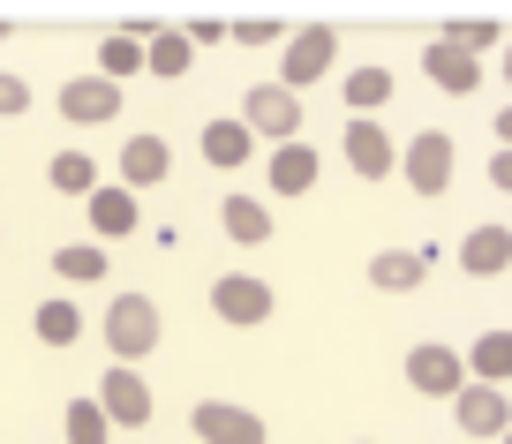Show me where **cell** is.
<instances>
[{
	"instance_id": "obj_1",
	"label": "cell",
	"mask_w": 512,
	"mask_h": 444,
	"mask_svg": "<svg viewBox=\"0 0 512 444\" xmlns=\"http://www.w3.org/2000/svg\"><path fill=\"white\" fill-rule=\"evenodd\" d=\"M159 332H166V317H159V302H144V294H121V302L106 309V347H113V362H128V369L159 347Z\"/></svg>"
},
{
	"instance_id": "obj_2",
	"label": "cell",
	"mask_w": 512,
	"mask_h": 444,
	"mask_svg": "<svg viewBox=\"0 0 512 444\" xmlns=\"http://www.w3.org/2000/svg\"><path fill=\"white\" fill-rule=\"evenodd\" d=\"M407 384H415V392H430V399H460L475 377H467V354H460V347L422 339V347H407Z\"/></svg>"
},
{
	"instance_id": "obj_3",
	"label": "cell",
	"mask_w": 512,
	"mask_h": 444,
	"mask_svg": "<svg viewBox=\"0 0 512 444\" xmlns=\"http://www.w3.org/2000/svg\"><path fill=\"white\" fill-rule=\"evenodd\" d=\"M189 429H196V444H264L272 437V422L249 414V407H234V399H196Z\"/></svg>"
},
{
	"instance_id": "obj_4",
	"label": "cell",
	"mask_w": 512,
	"mask_h": 444,
	"mask_svg": "<svg viewBox=\"0 0 512 444\" xmlns=\"http://www.w3.org/2000/svg\"><path fill=\"white\" fill-rule=\"evenodd\" d=\"M400 174H407L415 196H445L452 189V136L445 128H422V136L400 151Z\"/></svg>"
},
{
	"instance_id": "obj_5",
	"label": "cell",
	"mask_w": 512,
	"mask_h": 444,
	"mask_svg": "<svg viewBox=\"0 0 512 444\" xmlns=\"http://www.w3.org/2000/svg\"><path fill=\"white\" fill-rule=\"evenodd\" d=\"M241 121L256 128V136H272V143H302L294 128H302V98L287 91V83H256L249 98H241Z\"/></svg>"
},
{
	"instance_id": "obj_6",
	"label": "cell",
	"mask_w": 512,
	"mask_h": 444,
	"mask_svg": "<svg viewBox=\"0 0 512 444\" xmlns=\"http://www.w3.org/2000/svg\"><path fill=\"white\" fill-rule=\"evenodd\" d=\"M211 317H219V324H241V332H249V324L272 317V286L249 279V271H226V279H211Z\"/></svg>"
},
{
	"instance_id": "obj_7",
	"label": "cell",
	"mask_w": 512,
	"mask_h": 444,
	"mask_svg": "<svg viewBox=\"0 0 512 444\" xmlns=\"http://www.w3.org/2000/svg\"><path fill=\"white\" fill-rule=\"evenodd\" d=\"M339 151H347V166L362 181H384L392 166H400V143L384 136V121H369V113H354L347 121V136H339Z\"/></svg>"
},
{
	"instance_id": "obj_8",
	"label": "cell",
	"mask_w": 512,
	"mask_h": 444,
	"mask_svg": "<svg viewBox=\"0 0 512 444\" xmlns=\"http://www.w3.org/2000/svg\"><path fill=\"white\" fill-rule=\"evenodd\" d=\"M332 61H339V38L324 31V23H309V31H294V38H287V61H279V83H287V91H302V83H317Z\"/></svg>"
},
{
	"instance_id": "obj_9",
	"label": "cell",
	"mask_w": 512,
	"mask_h": 444,
	"mask_svg": "<svg viewBox=\"0 0 512 444\" xmlns=\"http://www.w3.org/2000/svg\"><path fill=\"white\" fill-rule=\"evenodd\" d=\"M98 407H106L121 429H144V422H151V384H144V369L113 362V369H106V384H98Z\"/></svg>"
},
{
	"instance_id": "obj_10",
	"label": "cell",
	"mask_w": 512,
	"mask_h": 444,
	"mask_svg": "<svg viewBox=\"0 0 512 444\" xmlns=\"http://www.w3.org/2000/svg\"><path fill=\"white\" fill-rule=\"evenodd\" d=\"M113 113H121V83H106V76H68L61 83V121L98 128V121H113Z\"/></svg>"
},
{
	"instance_id": "obj_11",
	"label": "cell",
	"mask_w": 512,
	"mask_h": 444,
	"mask_svg": "<svg viewBox=\"0 0 512 444\" xmlns=\"http://www.w3.org/2000/svg\"><path fill=\"white\" fill-rule=\"evenodd\" d=\"M452 414H460L467 437H505V429H512V399H505V384H467V392L452 399Z\"/></svg>"
},
{
	"instance_id": "obj_12",
	"label": "cell",
	"mask_w": 512,
	"mask_h": 444,
	"mask_svg": "<svg viewBox=\"0 0 512 444\" xmlns=\"http://www.w3.org/2000/svg\"><path fill=\"white\" fill-rule=\"evenodd\" d=\"M422 76H430L437 91L467 98V91H475V83H482V61H475V53H467V46H452V38H437V46L422 53Z\"/></svg>"
},
{
	"instance_id": "obj_13",
	"label": "cell",
	"mask_w": 512,
	"mask_h": 444,
	"mask_svg": "<svg viewBox=\"0 0 512 444\" xmlns=\"http://www.w3.org/2000/svg\"><path fill=\"white\" fill-rule=\"evenodd\" d=\"M83 211H91V226H98L106 241H113V234H136V226H144V196L128 189V181H106V189H98Z\"/></svg>"
},
{
	"instance_id": "obj_14",
	"label": "cell",
	"mask_w": 512,
	"mask_h": 444,
	"mask_svg": "<svg viewBox=\"0 0 512 444\" xmlns=\"http://www.w3.org/2000/svg\"><path fill=\"white\" fill-rule=\"evenodd\" d=\"M317 174H324V159L309 151V143H279V151H272V166H264L272 196H309V189H317Z\"/></svg>"
},
{
	"instance_id": "obj_15",
	"label": "cell",
	"mask_w": 512,
	"mask_h": 444,
	"mask_svg": "<svg viewBox=\"0 0 512 444\" xmlns=\"http://www.w3.org/2000/svg\"><path fill=\"white\" fill-rule=\"evenodd\" d=\"M505 264H512V226H475V234L460 241V271L467 279H497Z\"/></svg>"
},
{
	"instance_id": "obj_16",
	"label": "cell",
	"mask_w": 512,
	"mask_h": 444,
	"mask_svg": "<svg viewBox=\"0 0 512 444\" xmlns=\"http://www.w3.org/2000/svg\"><path fill=\"white\" fill-rule=\"evenodd\" d=\"M166 166H174L166 136H128V143H121V181H128L136 196H144L151 181H166Z\"/></svg>"
},
{
	"instance_id": "obj_17",
	"label": "cell",
	"mask_w": 512,
	"mask_h": 444,
	"mask_svg": "<svg viewBox=\"0 0 512 444\" xmlns=\"http://www.w3.org/2000/svg\"><path fill=\"white\" fill-rule=\"evenodd\" d=\"M422 271H430L422 249H377V256H369V286H377V294H415Z\"/></svg>"
},
{
	"instance_id": "obj_18",
	"label": "cell",
	"mask_w": 512,
	"mask_h": 444,
	"mask_svg": "<svg viewBox=\"0 0 512 444\" xmlns=\"http://www.w3.org/2000/svg\"><path fill=\"white\" fill-rule=\"evenodd\" d=\"M189 61H196V38L189 31H174V23H159V31L144 38V76H189Z\"/></svg>"
},
{
	"instance_id": "obj_19",
	"label": "cell",
	"mask_w": 512,
	"mask_h": 444,
	"mask_svg": "<svg viewBox=\"0 0 512 444\" xmlns=\"http://www.w3.org/2000/svg\"><path fill=\"white\" fill-rule=\"evenodd\" d=\"M249 151H256V128L249 121H204V159L211 166L234 174V166H249Z\"/></svg>"
},
{
	"instance_id": "obj_20",
	"label": "cell",
	"mask_w": 512,
	"mask_h": 444,
	"mask_svg": "<svg viewBox=\"0 0 512 444\" xmlns=\"http://www.w3.org/2000/svg\"><path fill=\"white\" fill-rule=\"evenodd\" d=\"M219 219H226V234H234L241 249H264V241H272V211L256 204V196H226Z\"/></svg>"
},
{
	"instance_id": "obj_21",
	"label": "cell",
	"mask_w": 512,
	"mask_h": 444,
	"mask_svg": "<svg viewBox=\"0 0 512 444\" xmlns=\"http://www.w3.org/2000/svg\"><path fill=\"white\" fill-rule=\"evenodd\" d=\"M467 377L475 384H512V332H482L467 347Z\"/></svg>"
},
{
	"instance_id": "obj_22",
	"label": "cell",
	"mask_w": 512,
	"mask_h": 444,
	"mask_svg": "<svg viewBox=\"0 0 512 444\" xmlns=\"http://www.w3.org/2000/svg\"><path fill=\"white\" fill-rule=\"evenodd\" d=\"M46 181H53V189H61V196H83V204H91V196H98V189H106V181H98V166H91V159H83V151H53V166H46Z\"/></svg>"
},
{
	"instance_id": "obj_23",
	"label": "cell",
	"mask_w": 512,
	"mask_h": 444,
	"mask_svg": "<svg viewBox=\"0 0 512 444\" xmlns=\"http://www.w3.org/2000/svg\"><path fill=\"white\" fill-rule=\"evenodd\" d=\"M339 98H347L354 113H377V106H392V68H347Z\"/></svg>"
},
{
	"instance_id": "obj_24",
	"label": "cell",
	"mask_w": 512,
	"mask_h": 444,
	"mask_svg": "<svg viewBox=\"0 0 512 444\" xmlns=\"http://www.w3.org/2000/svg\"><path fill=\"white\" fill-rule=\"evenodd\" d=\"M98 76H106V83H121V76H144V38L113 31L106 46H98Z\"/></svg>"
},
{
	"instance_id": "obj_25",
	"label": "cell",
	"mask_w": 512,
	"mask_h": 444,
	"mask_svg": "<svg viewBox=\"0 0 512 444\" xmlns=\"http://www.w3.org/2000/svg\"><path fill=\"white\" fill-rule=\"evenodd\" d=\"M53 271L91 286V279H106V249H98V241H68V249H53Z\"/></svg>"
},
{
	"instance_id": "obj_26",
	"label": "cell",
	"mask_w": 512,
	"mask_h": 444,
	"mask_svg": "<svg viewBox=\"0 0 512 444\" xmlns=\"http://www.w3.org/2000/svg\"><path fill=\"white\" fill-rule=\"evenodd\" d=\"M38 339H46V347H76L83 339V309L76 302H38Z\"/></svg>"
},
{
	"instance_id": "obj_27",
	"label": "cell",
	"mask_w": 512,
	"mask_h": 444,
	"mask_svg": "<svg viewBox=\"0 0 512 444\" xmlns=\"http://www.w3.org/2000/svg\"><path fill=\"white\" fill-rule=\"evenodd\" d=\"M113 437V414L98 399H68V444H106Z\"/></svg>"
},
{
	"instance_id": "obj_28",
	"label": "cell",
	"mask_w": 512,
	"mask_h": 444,
	"mask_svg": "<svg viewBox=\"0 0 512 444\" xmlns=\"http://www.w3.org/2000/svg\"><path fill=\"white\" fill-rule=\"evenodd\" d=\"M234 38H241V46H279V38H287V23H279V16H241Z\"/></svg>"
},
{
	"instance_id": "obj_29",
	"label": "cell",
	"mask_w": 512,
	"mask_h": 444,
	"mask_svg": "<svg viewBox=\"0 0 512 444\" xmlns=\"http://www.w3.org/2000/svg\"><path fill=\"white\" fill-rule=\"evenodd\" d=\"M0 113H8V121H23V113H31V83L8 76V68H0Z\"/></svg>"
},
{
	"instance_id": "obj_30",
	"label": "cell",
	"mask_w": 512,
	"mask_h": 444,
	"mask_svg": "<svg viewBox=\"0 0 512 444\" xmlns=\"http://www.w3.org/2000/svg\"><path fill=\"white\" fill-rule=\"evenodd\" d=\"M445 38H452V46H467V53H490L497 46V23H452Z\"/></svg>"
},
{
	"instance_id": "obj_31",
	"label": "cell",
	"mask_w": 512,
	"mask_h": 444,
	"mask_svg": "<svg viewBox=\"0 0 512 444\" xmlns=\"http://www.w3.org/2000/svg\"><path fill=\"white\" fill-rule=\"evenodd\" d=\"M490 189L512 196V151H497V159H490Z\"/></svg>"
},
{
	"instance_id": "obj_32",
	"label": "cell",
	"mask_w": 512,
	"mask_h": 444,
	"mask_svg": "<svg viewBox=\"0 0 512 444\" xmlns=\"http://www.w3.org/2000/svg\"><path fill=\"white\" fill-rule=\"evenodd\" d=\"M490 128H497V151H512V106H505V113H497V121H490Z\"/></svg>"
},
{
	"instance_id": "obj_33",
	"label": "cell",
	"mask_w": 512,
	"mask_h": 444,
	"mask_svg": "<svg viewBox=\"0 0 512 444\" xmlns=\"http://www.w3.org/2000/svg\"><path fill=\"white\" fill-rule=\"evenodd\" d=\"M505 76H512V46H505Z\"/></svg>"
},
{
	"instance_id": "obj_34",
	"label": "cell",
	"mask_w": 512,
	"mask_h": 444,
	"mask_svg": "<svg viewBox=\"0 0 512 444\" xmlns=\"http://www.w3.org/2000/svg\"><path fill=\"white\" fill-rule=\"evenodd\" d=\"M497 444H512V429H505V437H497Z\"/></svg>"
},
{
	"instance_id": "obj_35",
	"label": "cell",
	"mask_w": 512,
	"mask_h": 444,
	"mask_svg": "<svg viewBox=\"0 0 512 444\" xmlns=\"http://www.w3.org/2000/svg\"><path fill=\"white\" fill-rule=\"evenodd\" d=\"M0 38H8V23H0Z\"/></svg>"
},
{
	"instance_id": "obj_36",
	"label": "cell",
	"mask_w": 512,
	"mask_h": 444,
	"mask_svg": "<svg viewBox=\"0 0 512 444\" xmlns=\"http://www.w3.org/2000/svg\"><path fill=\"white\" fill-rule=\"evenodd\" d=\"M354 444H369V437H354Z\"/></svg>"
}]
</instances>
